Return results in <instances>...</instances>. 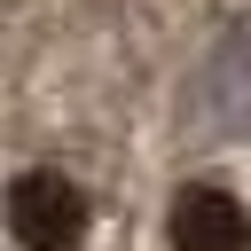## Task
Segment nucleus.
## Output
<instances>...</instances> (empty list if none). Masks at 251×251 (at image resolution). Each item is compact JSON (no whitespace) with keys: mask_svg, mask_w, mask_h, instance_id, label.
Returning <instances> with one entry per match:
<instances>
[{"mask_svg":"<svg viewBox=\"0 0 251 251\" xmlns=\"http://www.w3.org/2000/svg\"><path fill=\"white\" fill-rule=\"evenodd\" d=\"M8 227H16L24 251H71L86 235V196L63 173H24L8 188Z\"/></svg>","mask_w":251,"mask_h":251,"instance_id":"obj_1","label":"nucleus"},{"mask_svg":"<svg viewBox=\"0 0 251 251\" xmlns=\"http://www.w3.org/2000/svg\"><path fill=\"white\" fill-rule=\"evenodd\" d=\"M173 251H243L251 243V220H243V204L227 196V188H204V180H188L180 196H173Z\"/></svg>","mask_w":251,"mask_h":251,"instance_id":"obj_2","label":"nucleus"}]
</instances>
